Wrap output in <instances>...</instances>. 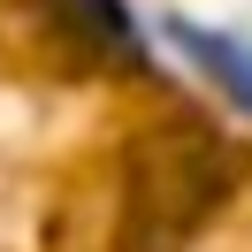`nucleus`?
<instances>
[{
	"label": "nucleus",
	"mask_w": 252,
	"mask_h": 252,
	"mask_svg": "<svg viewBox=\"0 0 252 252\" xmlns=\"http://www.w3.org/2000/svg\"><path fill=\"white\" fill-rule=\"evenodd\" d=\"M176 46H191V62L229 99H252V38H221V31H199V23H176Z\"/></svg>",
	"instance_id": "nucleus-1"
}]
</instances>
